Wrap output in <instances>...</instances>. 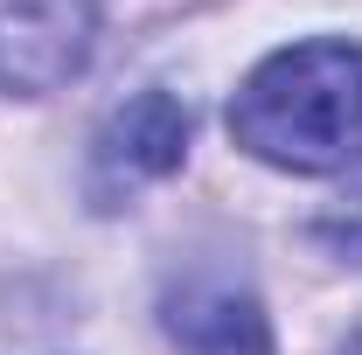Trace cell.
Masks as SVG:
<instances>
[{"mask_svg":"<svg viewBox=\"0 0 362 355\" xmlns=\"http://www.w3.org/2000/svg\"><path fill=\"white\" fill-rule=\"evenodd\" d=\"M230 139L286 175H334L362 161V42H293L230 98Z\"/></svg>","mask_w":362,"mask_h":355,"instance_id":"1","label":"cell"},{"mask_svg":"<svg viewBox=\"0 0 362 355\" xmlns=\"http://www.w3.org/2000/svg\"><path fill=\"white\" fill-rule=\"evenodd\" d=\"M188 161V105H181L175 91H139L126 98L98 139H90V202L98 209H119V202H133L146 181H168Z\"/></svg>","mask_w":362,"mask_h":355,"instance_id":"2","label":"cell"},{"mask_svg":"<svg viewBox=\"0 0 362 355\" xmlns=\"http://www.w3.org/2000/svg\"><path fill=\"white\" fill-rule=\"evenodd\" d=\"M98 49L90 0H0V91L42 98L70 84Z\"/></svg>","mask_w":362,"mask_h":355,"instance_id":"3","label":"cell"},{"mask_svg":"<svg viewBox=\"0 0 362 355\" xmlns=\"http://www.w3.org/2000/svg\"><path fill=\"white\" fill-rule=\"evenodd\" d=\"M160 327L181 355H272V320L237 279H175L160 293Z\"/></svg>","mask_w":362,"mask_h":355,"instance_id":"4","label":"cell"},{"mask_svg":"<svg viewBox=\"0 0 362 355\" xmlns=\"http://www.w3.org/2000/svg\"><path fill=\"white\" fill-rule=\"evenodd\" d=\"M320 244H334L341 258H356V265H362V195H349L334 216H320Z\"/></svg>","mask_w":362,"mask_h":355,"instance_id":"5","label":"cell"}]
</instances>
